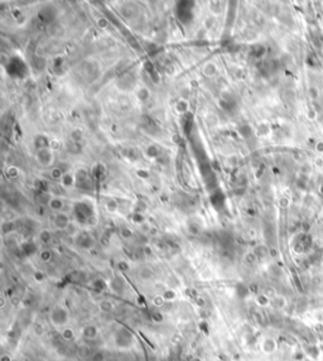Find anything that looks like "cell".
I'll return each instance as SVG.
<instances>
[{
	"mask_svg": "<svg viewBox=\"0 0 323 361\" xmlns=\"http://www.w3.org/2000/svg\"><path fill=\"white\" fill-rule=\"evenodd\" d=\"M37 158L42 166H49L52 163V158H53L52 150L51 149H41L37 154Z\"/></svg>",
	"mask_w": 323,
	"mask_h": 361,
	"instance_id": "cell-1",
	"label": "cell"
},
{
	"mask_svg": "<svg viewBox=\"0 0 323 361\" xmlns=\"http://www.w3.org/2000/svg\"><path fill=\"white\" fill-rule=\"evenodd\" d=\"M54 225H56L58 228L68 227V226H70L68 216L64 215V213H57V215H56V218H54Z\"/></svg>",
	"mask_w": 323,
	"mask_h": 361,
	"instance_id": "cell-2",
	"label": "cell"
},
{
	"mask_svg": "<svg viewBox=\"0 0 323 361\" xmlns=\"http://www.w3.org/2000/svg\"><path fill=\"white\" fill-rule=\"evenodd\" d=\"M216 72H217V66L213 62H208L205 64V67H203V75L205 76L212 77L216 75Z\"/></svg>",
	"mask_w": 323,
	"mask_h": 361,
	"instance_id": "cell-3",
	"label": "cell"
},
{
	"mask_svg": "<svg viewBox=\"0 0 323 361\" xmlns=\"http://www.w3.org/2000/svg\"><path fill=\"white\" fill-rule=\"evenodd\" d=\"M188 103H187V100L186 98H181V100L176 104V110H177V113L178 114H184L187 110H188Z\"/></svg>",
	"mask_w": 323,
	"mask_h": 361,
	"instance_id": "cell-4",
	"label": "cell"
},
{
	"mask_svg": "<svg viewBox=\"0 0 323 361\" xmlns=\"http://www.w3.org/2000/svg\"><path fill=\"white\" fill-rule=\"evenodd\" d=\"M49 207L52 210H56V211H59L62 207H63V201L61 198H58V197H56V198H52L49 201Z\"/></svg>",
	"mask_w": 323,
	"mask_h": 361,
	"instance_id": "cell-5",
	"label": "cell"
},
{
	"mask_svg": "<svg viewBox=\"0 0 323 361\" xmlns=\"http://www.w3.org/2000/svg\"><path fill=\"white\" fill-rule=\"evenodd\" d=\"M147 154H148L149 158H157V157L160 154V150H159V148L155 147V145H149V147L147 148Z\"/></svg>",
	"mask_w": 323,
	"mask_h": 361,
	"instance_id": "cell-6",
	"label": "cell"
},
{
	"mask_svg": "<svg viewBox=\"0 0 323 361\" xmlns=\"http://www.w3.org/2000/svg\"><path fill=\"white\" fill-rule=\"evenodd\" d=\"M138 97H139V100L140 101H147L148 98L150 97V92H149V90L148 88H145V87H142L140 90H139V92H138Z\"/></svg>",
	"mask_w": 323,
	"mask_h": 361,
	"instance_id": "cell-7",
	"label": "cell"
},
{
	"mask_svg": "<svg viewBox=\"0 0 323 361\" xmlns=\"http://www.w3.org/2000/svg\"><path fill=\"white\" fill-rule=\"evenodd\" d=\"M81 139H82V131H81L80 129L72 130V133H71V140H72V143H80Z\"/></svg>",
	"mask_w": 323,
	"mask_h": 361,
	"instance_id": "cell-8",
	"label": "cell"
},
{
	"mask_svg": "<svg viewBox=\"0 0 323 361\" xmlns=\"http://www.w3.org/2000/svg\"><path fill=\"white\" fill-rule=\"evenodd\" d=\"M63 172H62V169L59 168V167H56V168H52L51 169V178H53V179H61L62 181V178H63Z\"/></svg>",
	"mask_w": 323,
	"mask_h": 361,
	"instance_id": "cell-9",
	"label": "cell"
},
{
	"mask_svg": "<svg viewBox=\"0 0 323 361\" xmlns=\"http://www.w3.org/2000/svg\"><path fill=\"white\" fill-rule=\"evenodd\" d=\"M73 176L72 174H64L63 176V178H62V184L64 186V187H70V186H72L73 184Z\"/></svg>",
	"mask_w": 323,
	"mask_h": 361,
	"instance_id": "cell-10",
	"label": "cell"
},
{
	"mask_svg": "<svg viewBox=\"0 0 323 361\" xmlns=\"http://www.w3.org/2000/svg\"><path fill=\"white\" fill-rule=\"evenodd\" d=\"M49 33L53 36V37H61V34H62V28H61V25H52L51 28H49Z\"/></svg>",
	"mask_w": 323,
	"mask_h": 361,
	"instance_id": "cell-11",
	"label": "cell"
},
{
	"mask_svg": "<svg viewBox=\"0 0 323 361\" xmlns=\"http://www.w3.org/2000/svg\"><path fill=\"white\" fill-rule=\"evenodd\" d=\"M215 23H216V18H215L213 15H211V17H207V18L205 19L203 27H205L206 29H211V28L215 25Z\"/></svg>",
	"mask_w": 323,
	"mask_h": 361,
	"instance_id": "cell-12",
	"label": "cell"
},
{
	"mask_svg": "<svg viewBox=\"0 0 323 361\" xmlns=\"http://www.w3.org/2000/svg\"><path fill=\"white\" fill-rule=\"evenodd\" d=\"M62 148V143L59 142V140H57V139H51L49 140V149L51 150H59Z\"/></svg>",
	"mask_w": 323,
	"mask_h": 361,
	"instance_id": "cell-13",
	"label": "cell"
},
{
	"mask_svg": "<svg viewBox=\"0 0 323 361\" xmlns=\"http://www.w3.org/2000/svg\"><path fill=\"white\" fill-rule=\"evenodd\" d=\"M7 176L10 178H17L19 176V169L17 167H9L7 169Z\"/></svg>",
	"mask_w": 323,
	"mask_h": 361,
	"instance_id": "cell-14",
	"label": "cell"
},
{
	"mask_svg": "<svg viewBox=\"0 0 323 361\" xmlns=\"http://www.w3.org/2000/svg\"><path fill=\"white\" fill-rule=\"evenodd\" d=\"M117 207H119V205H117V202L115 200H110V201L106 202V208L110 212H115L117 210Z\"/></svg>",
	"mask_w": 323,
	"mask_h": 361,
	"instance_id": "cell-15",
	"label": "cell"
},
{
	"mask_svg": "<svg viewBox=\"0 0 323 361\" xmlns=\"http://www.w3.org/2000/svg\"><path fill=\"white\" fill-rule=\"evenodd\" d=\"M97 27L100 29H106L109 27V19H106L105 17H101L97 19Z\"/></svg>",
	"mask_w": 323,
	"mask_h": 361,
	"instance_id": "cell-16",
	"label": "cell"
},
{
	"mask_svg": "<svg viewBox=\"0 0 323 361\" xmlns=\"http://www.w3.org/2000/svg\"><path fill=\"white\" fill-rule=\"evenodd\" d=\"M210 5H211V10H212V13H213L215 15H217V14H220V13H221V10H222V9H221V7H218V5H220V3H218V2H212Z\"/></svg>",
	"mask_w": 323,
	"mask_h": 361,
	"instance_id": "cell-17",
	"label": "cell"
},
{
	"mask_svg": "<svg viewBox=\"0 0 323 361\" xmlns=\"http://www.w3.org/2000/svg\"><path fill=\"white\" fill-rule=\"evenodd\" d=\"M121 14L125 18H130L132 17V9H129L127 7H124V8H121Z\"/></svg>",
	"mask_w": 323,
	"mask_h": 361,
	"instance_id": "cell-18",
	"label": "cell"
},
{
	"mask_svg": "<svg viewBox=\"0 0 323 361\" xmlns=\"http://www.w3.org/2000/svg\"><path fill=\"white\" fill-rule=\"evenodd\" d=\"M121 236H122L124 239L132 238V231H130L129 228H122V230H121Z\"/></svg>",
	"mask_w": 323,
	"mask_h": 361,
	"instance_id": "cell-19",
	"label": "cell"
},
{
	"mask_svg": "<svg viewBox=\"0 0 323 361\" xmlns=\"http://www.w3.org/2000/svg\"><path fill=\"white\" fill-rule=\"evenodd\" d=\"M174 297H176V293H174L173 290H167V292L164 293V295H163V298H166V299L174 298Z\"/></svg>",
	"mask_w": 323,
	"mask_h": 361,
	"instance_id": "cell-20",
	"label": "cell"
},
{
	"mask_svg": "<svg viewBox=\"0 0 323 361\" xmlns=\"http://www.w3.org/2000/svg\"><path fill=\"white\" fill-rule=\"evenodd\" d=\"M41 239H42V241H44V243H48V240L51 239V235H49V233H47V231H43V233L41 234Z\"/></svg>",
	"mask_w": 323,
	"mask_h": 361,
	"instance_id": "cell-21",
	"label": "cell"
},
{
	"mask_svg": "<svg viewBox=\"0 0 323 361\" xmlns=\"http://www.w3.org/2000/svg\"><path fill=\"white\" fill-rule=\"evenodd\" d=\"M137 174H138L139 177H142V178H148V177H149V172H148V171H143V169H142V171H138Z\"/></svg>",
	"mask_w": 323,
	"mask_h": 361,
	"instance_id": "cell-22",
	"label": "cell"
},
{
	"mask_svg": "<svg viewBox=\"0 0 323 361\" xmlns=\"http://www.w3.org/2000/svg\"><path fill=\"white\" fill-rule=\"evenodd\" d=\"M41 258H42V260L47 261V260L51 258V253H48V251H43V253L41 254Z\"/></svg>",
	"mask_w": 323,
	"mask_h": 361,
	"instance_id": "cell-23",
	"label": "cell"
},
{
	"mask_svg": "<svg viewBox=\"0 0 323 361\" xmlns=\"http://www.w3.org/2000/svg\"><path fill=\"white\" fill-rule=\"evenodd\" d=\"M229 164H231V166H236V164H237V158L236 157H230L229 158Z\"/></svg>",
	"mask_w": 323,
	"mask_h": 361,
	"instance_id": "cell-24",
	"label": "cell"
},
{
	"mask_svg": "<svg viewBox=\"0 0 323 361\" xmlns=\"http://www.w3.org/2000/svg\"><path fill=\"white\" fill-rule=\"evenodd\" d=\"M172 139H173V142H174V143H179V142H181V138H179V135H177V134H176V135H173V138H172Z\"/></svg>",
	"mask_w": 323,
	"mask_h": 361,
	"instance_id": "cell-25",
	"label": "cell"
},
{
	"mask_svg": "<svg viewBox=\"0 0 323 361\" xmlns=\"http://www.w3.org/2000/svg\"><path fill=\"white\" fill-rule=\"evenodd\" d=\"M135 221H138V222L143 221V216H140V215H135Z\"/></svg>",
	"mask_w": 323,
	"mask_h": 361,
	"instance_id": "cell-26",
	"label": "cell"
},
{
	"mask_svg": "<svg viewBox=\"0 0 323 361\" xmlns=\"http://www.w3.org/2000/svg\"><path fill=\"white\" fill-rule=\"evenodd\" d=\"M197 85H198V82H197V81H195V80H193V81L191 82V86H192V87H195V86H197Z\"/></svg>",
	"mask_w": 323,
	"mask_h": 361,
	"instance_id": "cell-27",
	"label": "cell"
}]
</instances>
